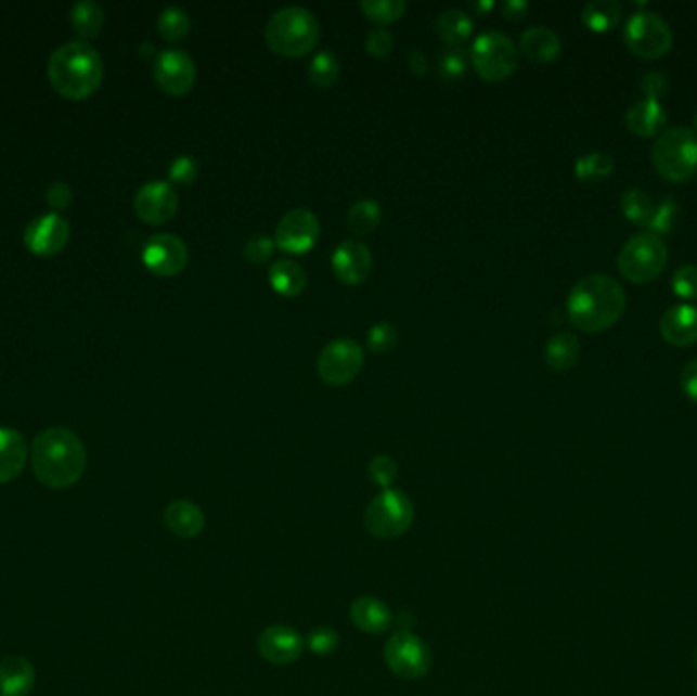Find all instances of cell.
<instances>
[{
  "label": "cell",
  "instance_id": "cell-8",
  "mask_svg": "<svg viewBox=\"0 0 697 696\" xmlns=\"http://www.w3.org/2000/svg\"><path fill=\"white\" fill-rule=\"evenodd\" d=\"M472 64L488 82L511 78L518 66V50L511 37L498 29L483 31L472 46Z\"/></svg>",
  "mask_w": 697,
  "mask_h": 696
},
{
  "label": "cell",
  "instance_id": "cell-40",
  "mask_svg": "<svg viewBox=\"0 0 697 696\" xmlns=\"http://www.w3.org/2000/svg\"><path fill=\"white\" fill-rule=\"evenodd\" d=\"M367 474H370V478H372L375 487L386 490V488H391L396 476H398V464L391 460L390 455L379 453V455H375L374 460L370 462Z\"/></svg>",
  "mask_w": 697,
  "mask_h": 696
},
{
  "label": "cell",
  "instance_id": "cell-11",
  "mask_svg": "<svg viewBox=\"0 0 697 696\" xmlns=\"http://www.w3.org/2000/svg\"><path fill=\"white\" fill-rule=\"evenodd\" d=\"M365 364V351L356 339H335L326 344L319 360H317V372L324 384L331 386H345L353 383L363 370Z\"/></svg>",
  "mask_w": 697,
  "mask_h": 696
},
{
  "label": "cell",
  "instance_id": "cell-32",
  "mask_svg": "<svg viewBox=\"0 0 697 696\" xmlns=\"http://www.w3.org/2000/svg\"><path fill=\"white\" fill-rule=\"evenodd\" d=\"M379 221H382V207L372 198H361L347 212V225L356 235L374 231L375 227L379 225Z\"/></svg>",
  "mask_w": 697,
  "mask_h": 696
},
{
  "label": "cell",
  "instance_id": "cell-52",
  "mask_svg": "<svg viewBox=\"0 0 697 696\" xmlns=\"http://www.w3.org/2000/svg\"><path fill=\"white\" fill-rule=\"evenodd\" d=\"M694 127H696V129H694V131H696V136H697V115H696V121H694Z\"/></svg>",
  "mask_w": 697,
  "mask_h": 696
},
{
  "label": "cell",
  "instance_id": "cell-6",
  "mask_svg": "<svg viewBox=\"0 0 697 696\" xmlns=\"http://www.w3.org/2000/svg\"><path fill=\"white\" fill-rule=\"evenodd\" d=\"M363 523L377 540H396L414 523V505L404 490L386 488L365 508Z\"/></svg>",
  "mask_w": 697,
  "mask_h": 696
},
{
  "label": "cell",
  "instance_id": "cell-28",
  "mask_svg": "<svg viewBox=\"0 0 697 696\" xmlns=\"http://www.w3.org/2000/svg\"><path fill=\"white\" fill-rule=\"evenodd\" d=\"M435 29L442 41L451 48H460L474 34V18L461 9H447L435 21Z\"/></svg>",
  "mask_w": 697,
  "mask_h": 696
},
{
  "label": "cell",
  "instance_id": "cell-25",
  "mask_svg": "<svg viewBox=\"0 0 697 696\" xmlns=\"http://www.w3.org/2000/svg\"><path fill=\"white\" fill-rule=\"evenodd\" d=\"M520 50L528 60L546 64V62H553L562 53V39L553 29L543 27V25H534L520 37Z\"/></svg>",
  "mask_w": 697,
  "mask_h": 696
},
{
  "label": "cell",
  "instance_id": "cell-4",
  "mask_svg": "<svg viewBox=\"0 0 697 696\" xmlns=\"http://www.w3.org/2000/svg\"><path fill=\"white\" fill-rule=\"evenodd\" d=\"M321 37L319 18L305 7L292 4L275 11L266 25V41L280 55L298 57L314 50Z\"/></svg>",
  "mask_w": 697,
  "mask_h": 696
},
{
  "label": "cell",
  "instance_id": "cell-44",
  "mask_svg": "<svg viewBox=\"0 0 697 696\" xmlns=\"http://www.w3.org/2000/svg\"><path fill=\"white\" fill-rule=\"evenodd\" d=\"M198 162L192 156L176 157L170 164V178L178 184H192L198 178Z\"/></svg>",
  "mask_w": 697,
  "mask_h": 696
},
{
  "label": "cell",
  "instance_id": "cell-12",
  "mask_svg": "<svg viewBox=\"0 0 697 696\" xmlns=\"http://www.w3.org/2000/svg\"><path fill=\"white\" fill-rule=\"evenodd\" d=\"M141 260L155 276L170 279L186 268L188 247L178 235L155 233L143 245Z\"/></svg>",
  "mask_w": 697,
  "mask_h": 696
},
{
  "label": "cell",
  "instance_id": "cell-17",
  "mask_svg": "<svg viewBox=\"0 0 697 696\" xmlns=\"http://www.w3.org/2000/svg\"><path fill=\"white\" fill-rule=\"evenodd\" d=\"M305 637L289 626L266 627L257 640L261 658L273 666H289L305 652Z\"/></svg>",
  "mask_w": 697,
  "mask_h": 696
},
{
  "label": "cell",
  "instance_id": "cell-34",
  "mask_svg": "<svg viewBox=\"0 0 697 696\" xmlns=\"http://www.w3.org/2000/svg\"><path fill=\"white\" fill-rule=\"evenodd\" d=\"M157 29H159V36L164 37L166 41H180L190 31V17L184 9L168 7L159 13Z\"/></svg>",
  "mask_w": 697,
  "mask_h": 696
},
{
  "label": "cell",
  "instance_id": "cell-48",
  "mask_svg": "<svg viewBox=\"0 0 697 696\" xmlns=\"http://www.w3.org/2000/svg\"><path fill=\"white\" fill-rule=\"evenodd\" d=\"M681 388L692 401L697 402V358L681 370Z\"/></svg>",
  "mask_w": 697,
  "mask_h": 696
},
{
  "label": "cell",
  "instance_id": "cell-29",
  "mask_svg": "<svg viewBox=\"0 0 697 696\" xmlns=\"http://www.w3.org/2000/svg\"><path fill=\"white\" fill-rule=\"evenodd\" d=\"M622 17V9L614 0H594L583 9V25L594 34H606L618 25Z\"/></svg>",
  "mask_w": 697,
  "mask_h": 696
},
{
  "label": "cell",
  "instance_id": "cell-13",
  "mask_svg": "<svg viewBox=\"0 0 697 696\" xmlns=\"http://www.w3.org/2000/svg\"><path fill=\"white\" fill-rule=\"evenodd\" d=\"M157 87L170 96H182L196 82V64L190 53L178 48L157 53L154 64Z\"/></svg>",
  "mask_w": 697,
  "mask_h": 696
},
{
  "label": "cell",
  "instance_id": "cell-23",
  "mask_svg": "<svg viewBox=\"0 0 697 696\" xmlns=\"http://www.w3.org/2000/svg\"><path fill=\"white\" fill-rule=\"evenodd\" d=\"M35 686L31 661L23 656H9L0 661V695L29 696Z\"/></svg>",
  "mask_w": 697,
  "mask_h": 696
},
{
  "label": "cell",
  "instance_id": "cell-19",
  "mask_svg": "<svg viewBox=\"0 0 697 696\" xmlns=\"http://www.w3.org/2000/svg\"><path fill=\"white\" fill-rule=\"evenodd\" d=\"M661 335L664 341L677 348L692 346L697 341V309L692 305H675L661 317Z\"/></svg>",
  "mask_w": 697,
  "mask_h": 696
},
{
  "label": "cell",
  "instance_id": "cell-42",
  "mask_svg": "<svg viewBox=\"0 0 697 696\" xmlns=\"http://www.w3.org/2000/svg\"><path fill=\"white\" fill-rule=\"evenodd\" d=\"M308 649L317 656H328L339 647V633L331 627H317L308 633Z\"/></svg>",
  "mask_w": 697,
  "mask_h": 696
},
{
  "label": "cell",
  "instance_id": "cell-10",
  "mask_svg": "<svg viewBox=\"0 0 697 696\" xmlns=\"http://www.w3.org/2000/svg\"><path fill=\"white\" fill-rule=\"evenodd\" d=\"M624 43L630 52L643 60H657L673 46V34L661 15L634 13L624 27Z\"/></svg>",
  "mask_w": 697,
  "mask_h": 696
},
{
  "label": "cell",
  "instance_id": "cell-26",
  "mask_svg": "<svg viewBox=\"0 0 697 696\" xmlns=\"http://www.w3.org/2000/svg\"><path fill=\"white\" fill-rule=\"evenodd\" d=\"M581 356V344H579L578 335L569 333V331H562L557 335H553L546 346H544V360L551 370L555 372H567L576 366Z\"/></svg>",
  "mask_w": 697,
  "mask_h": 696
},
{
  "label": "cell",
  "instance_id": "cell-50",
  "mask_svg": "<svg viewBox=\"0 0 697 696\" xmlns=\"http://www.w3.org/2000/svg\"><path fill=\"white\" fill-rule=\"evenodd\" d=\"M410 70L418 76H423L426 72V55L421 50H410L409 52Z\"/></svg>",
  "mask_w": 697,
  "mask_h": 696
},
{
  "label": "cell",
  "instance_id": "cell-43",
  "mask_svg": "<svg viewBox=\"0 0 697 696\" xmlns=\"http://www.w3.org/2000/svg\"><path fill=\"white\" fill-rule=\"evenodd\" d=\"M273 247H275V242H273L272 237L254 235L243 247V256H245V260L251 261V263H266L272 258Z\"/></svg>",
  "mask_w": 697,
  "mask_h": 696
},
{
  "label": "cell",
  "instance_id": "cell-36",
  "mask_svg": "<svg viewBox=\"0 0 697 696\" xmlns=\"http://www.w3.org/2000/svg\"><path fill=\"white\" fill-rule=\"evenodd\" d=\"M361 11L370 18L377 23H393L406 13V2L404 0H361L359 2Z\"/></svg>",
  "mask_w": 697,
  "mask_h": 696
},
{
  "label": "cell",
  "instance_id": "cell-3",
  "mask_svg": "<svg viewBox=\"0 0 697 696\" xmlns=\"http://www.w3.org/2000/svg\"><path fill=\"white\" fill-rule=\"evenodd\" d=\"M103 57L86 41H68L53 50L48 62L52 87L69 101H85L103 82Z\"/></svg>",
  "mask_w": 697,
  "mask_h": 696
},
{
  "label": "cell",
  "instance_id": "cell-39",
  "mask_svg": "<svg viewBox=\"0 0 697 696\" xmlns=\"http://www.w3.org/2000/svg\"><path fill=\"white\" fill-rule=\"evenodd\" d=\"M437 70L441 74L442 80H449V82L460 80L461 76H465V72H467V57H465V53L461 52V48H451V46H449V48L439 55Z\"/></svg>",
  "mask_w": 697,
  "mask_h": 696
},
{
  "label": "cell",
  "instance_id": "cell-16",
  "mask_svg": "<svg viewBox=\"0 0 697 696\" xmlns=\"http://www.w3.org/2000/svg\"><path fill=\"white\" fill-rule=\"evenodd\" d=\"M178 192L170 182L164 180H152L143 184L135 194L137 217L145 223L162 225L170 221L178 210Z\"/></svg>",
  "mask_w": 697,
  "mask_h": 696
},
{
  "label": "cell",
  "instance_id": "cell-7",
  "mask_svg": "<svg viewBox=\"0 0 697 696\" xmlns=\"http://www.w3.org/2000/svg\"><path fill=\"white\" fill-rule=\"evenodd\" d=\"M667 258H669V252L664 247L663 240L655 233L645 231L630 237L629 242L622 245L616 263L624 279L634 284H645L663 274Z\"/></svg>",
  "mask_w": 697,
  "mask_h": 696
},
{
  "label": "cell",
  "instance_id": "cell-21",
  "mask_svg": "<svg viewBox=\"0 0 697 696\" xmlns=\"http://www.w3.org/2000/svg\"><path fill=\"white\" fill-rule=\"evenodd\" d=\"M29 446L17 429L0 427V485H9L25 471Z\"/></svg>",
  "mask_w": 697,
  "mask_h": 696
},
{
  "label": "cell",
  "instance_id": "cell-5",
  "mask_svg": "<svg viewBox=\"0 0 697 696\" xmlns=\"http://www.w3.org/2000/svg\"><path fill=\"white\" fill-rule=\"evenodd\" d=\"M653 166L669 182H685L697 172V136L687 127H671L653 145Z\"/></svg>",
  "mask_w": 697,
  "mask_h": 696
},
{
  "label": "cell",
  "instance_id": "cell-35",
  "mask_svg": "<svg viewBox=\"0 0 697 696\" xmlns=\"http://www.w3.org/2000/svg\"><path fill=\"white\" fill-rule=\"evenodd\" d=\"M614 172V159L608 154L594 152L588 156L579 157L576 162V176L581 182H592V180H602Z\"/></svg>",
  "mask_w": 697,
  "mask_h": 696
},
{
  "label": "cell",
  "instance_id": "cell-30",
  "mask_svg": "<svg viewBox=\"0 0 697 696\" xmlns=\"http://www.w3.org/2000/svg\"><path fill=\"white\" fill-rule=\"evenodd\" d=\"M72 25L82 37H96L104 25V9L101 2L80 0L72 7Z\"/></svg>",
  "mask_w": 697,
  "mask_h": 696
},
{
  "label": "cell",
  "instance_id": "cell-33",
  "mask_svg": "<svg viewBox=\"0 0 697 696\" xmlns=\"http://www.w3.org/2000/svg\"><path fill=\"white\" fill-rule=\"evenodd\" d=\"M339 60L331 52L317 53L308 66V76L317 87H333L339 80Z\"/></svg>",
  "mask_w": 697,
  "mask_h": 696
},
{
  "label": "cell",
  "instance_id": "cell-46",
  "mask_svg": "<svg viewBox=\"0 0 697 696\" xmlns=\"http://www.w3.org/2000/svg\"><path fill=\"white\" fill-rule=\"evenodd\" d=\"M641 88H643L646 99L661 101L667 92V78L661 72H648L641 82Z\"/></svg>",
  "mask_w": 697,
  "mask_h": 696
},
{
  "label": "cell",
  "instance_id": "cell-37",
  "mask_svg": "<svg viewBox=\"0 0 697 696\" xmlns=\"http://www.w3.org/2000/svg\"><path fill=\"white\" fill-rule=\"evenodd\" d=\"M680 219V205L675 198L671 196H664L663 201L659 205H655V212H653V219L648 223V233H655V235H664L669 233L675 223Z\"/></svg>",
  "mask_w": 697,
  "mask_h": 696
},
{
  "label": "cell",
  "instance_id": "cell-2",
  "mask_svg": "<svg viewBox=\"0 0 697 696\" xmlns=\"http://www.w3.org/2000/svg\"><path fill=\"white\" fill-rule=\"evenodd\" d=\"M624 307V288L608 274H590L579 280L567 296V317L585 333L610 330L620 321Z\"/></svg>",
  "mask_w": 697,
  "mask_h": 696
},
{
  "label": "cell",
  "instance_id": "cell-9",
  "mask_svg": "<svg viewBox=\"0 0 697 696\" xmlns=\"http://www.w3.org/2000/svg\"><path fill=\"white\" fill-rule=\"evenodd\" d=\"M384 660L398 679L418 680L433 668V652L410 629H398L384 645Z\"/></svg>",
  "mask_w": 697,
  "mask_h": 696
},
{
  "label": "cell",
  "instance_id": "cell-14",
  "mask_svg": "<svg viewBox=\"0 0 697 696\" xmlns=\"http://www.w3.org/2000/svg\"><path fill=\"white\" fill-rule=\"evenodd\" d=\"M321 233V223L310 209L298 207L282 217L275 227V245L288 254H305L317 244Z\"/></svg>",
  "mask_w": 697,
  "mask_h": 696
},
{
  "label": "cell",
  "instance_id": "cell-47",
  "mask_svg": "<svg viewBox=\"0 0 697 696\" xmlns=\"http://www.w3.org/2000/svg\"><path fill=\"white\" fill-rule=\"evenodd\" d=\"M72 189L66 182H53L52 186L48 189V203L53 210H62L68 207L72 203Z\"/></svg>",
  "mask_w": 697,
  "mask_h": 696
},
{
  "label": "cell",
  "instance_id": "cell-38",
  "mask_svg": "<svg viewBox=\"0 0 697 696\" xmlns=\"http://www.w3.org/2000/svg\"><path fill=\"white\" fill-rule=\"evenodd\" d=\"M398 341H400V333L390 321H379L367 331V348L375 353H388L398 346Z\"/></svg>",
  "mask_w": 697,
  "mask_h": 696
},
{
  "label": "cell",
  "instance_id": "cell-1",
  "mask_svg": "<svg viewBox=\"0 0 697 696\" xmlns=\"http://www.w3.org/2000/svg\"><path fill=\"white\" fill-rule=\"evenodd\" d=\"M86 462L82 439L66 427H50L34 439L31 466L43 487H74L85 476Z\"/></svg>",
  "mask_w": 697,
  "mask_h": 696
},
{
  "label": "cell",
  "instance_id": "cell-31",
  "mask_svg": "<svg viewBox=\"0 0 697 696\" xmlns=\"http://www.w3.org/2000/svg\"><path fill=\"white\" fill-rule=\"evenodd\" d=\"M620 209L624 212V217L629 219L630 223L634 225L648 227L653 212H655V203L650 201V196L641 189H630V191L622 194L620 198Z\"/></svg>",
  "mask_w": 697,
  "mask_h": 696
},
{
  "label": "cell",
  "instance_id": "cell-49",
  "mask_svg": "<svg viewBox=\"0 0 697 696\" xmlns=\"http://www.w3.org/2000/svg\"><path fill=\"white\" fill-rule=\"evenodd\" d=\"M530 9L525 0H506L502 4V13L504 17L508 18H522L527 15V11Z\"/></svg>",
  "mask_w": 697,
  "mask_h": 696
},
{
  "label": "cell",
  "instance_id": "cell-20",
  "mask_svg": "<svg viewBox=\"0 0 697 696\" xmlns=\"http://www.w3.org/2000/svg\"><path fill=\"white\" fill-rule=\"evenodd\" d=\"M349 617L353 621V626L358 627L359 631L370 633V635H379L386 633L391 626H393V613L390 607L375 598V596H359L351 603L349 609Z\"/></svg>",
  "mask_w": 697,
  "mask_h": 696
},
{
  "label": "cell",
  "instance_id": "cell-15",
  "mask_svg": "<svg viewBox=\"0 0 697 696\" xmlns=\"http://www.w3.org/2000/svg\"><path fill=\"white\" fill-rule=\"evenodd\" d=\"M69 240V223L57 212H46L35 217L29 225L25 227L23 242L29 252L37 256H55L60 254Z\"/></svg>",
  "mask_w": 697,
  "mask_h": 696
},
{
  "label": "cell",
  "instance_id": "cell-41",
  "mask_svg": "<svg viewBox=\"0 0 697 696\" xmlns=\"http://www.w3.org/2000/svg\"><path fill=\"white\" fill-rule=\"evenodd\" d=\"M673 293L683 298V300H697V266L696 263H685L675 270L673 280H671Z\"/></svg>",
  "mask_w": 697,
  "mask_h": 696
},
{
  "label": "cell",
  "instance_id": "cell-45",
  "mask_svg": "<svg viewBox=\"0 0 697 696\" xmlns=\"http://www.w3.org/2000/svg\"><path fill=\"white\" fill-rule=\"evenodd\" d=\"M365 48L367 52L375 55V57H384L391 52L393 48V37H391L390 31L386 27H375L372 29L367 37H365Z\"/></svg>",
  "mask_w": 697,
  "mask_h": 696
},
{
  "label": "cell",
  "instance_id": "cell-22",
  "mask_svg": "<svg viewBox=\"0 0 697 696\" xmlns=\"http://www.w3.org/2000/svg\"><path fill=\"white\" fill-rule=\"evenodd\" d=\"M164 523L173 536H178L182 540H192L205 531V511L201 506L194 505L192 501L178 499L166 508Z\"/></svg>",
  "mask_w": 697,
  "mask_h": 696
},
{
  "label": "cell",
  "instance_id": "cell-27",
  "mask_svg": "<svg viewBox=\"0 0 697 696\" xmlns=\"http://www.w3.org/2000/svg\"><path fill=\"white\" fill-rule=\"evenodd\" d=\"M270 284L282 296H298L307 288V270L289 258L273 261L270 266Z\"/></svg>",
  "mask_w": 697,
  "mask_h": 696
},
{
  "label": "cell",
  "instance_id": "cell-51",
  "mask_svg": "<svg viewBox=\"0 0 697 696\" xmlns=\"http://www.w3.org/2000/svg\"><path fill=\"white\" fill-rule=\"evenodd\" d=\"M476 7L479 11H486V9H490V7H492V2H479Z\"/></svg>",
  "mask_w": 697,
  "mask_h": 696
},
{
  "label": "cell",
  "instance_id": "cell-53",
  "mask_svg": "<svg viewBox=\"0 0 697 696\" xmlns=\"http://www.w3.org/2000/svg\"><path fill=\"white\" fill-rule=\"evenodd\" d=\"M0 696H2V695H0Z\"/></svg>",
  "mask_w": 697,
  "mask_h": 696
},
{
  "label": "cell",
  "instance_id": "cell-24",
  "mask_svg": "<svg viewBox=\"0 0 697 696\" xmlns=\"http://www.w3.org/2000/svg\"><path fill=\"white\" fill-rule=\"evenodd\" d=\"M667 123V111L661 101L643 99L630 106L627 113V127L638 138L657 136Z\"/></svg>",
  "mask_w": 697,
  "mask_h": 696
},
{
  "label": "cell",
  "instance_id": "cell-18",
  "mask_svg": "<svg viewBox=\"0 0 697 696\" xmlns=\"http://www.w3.org/2000/svg\"><path fill=\"white\" fill-rule=\"evenodd\" d=\"M331 266L335 276L345 284H359L370 279L374 268V256L370 247L361 244L359 240H345L333 252Z\"/></svg>",
  "mask_w": 697,
  "mask_h": 696
}]
</instances>
